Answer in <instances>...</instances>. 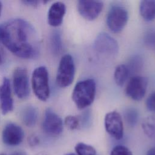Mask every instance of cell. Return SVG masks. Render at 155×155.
<instances>
[{
  "label": "cell",
  "instance_id": "obj_31",
  "mask_svg": "<svg viewBox=\"0 0 155 155\" xmlns=\"http://www.w3.org/2000/svg\"><path fill=\"white\" fill-rule=\"evenodd\" d=\"M0 41L1 42V36H0ZM2 62H3V58H2V55L1 48H0V65L2 64Z\"/></svg>",
  "mask_w": 155,
  "mask_h": 155
},
{
  "label": "cell",
  "instance_id": "obj_11",
  "mask_svg": "<svg viewBox=\"0 0 155 155\" xmlns=\"http://www.w3.org/2000/svg\"><path fill=\"white\" fill-rule=\"evenodd\" d=\"M103 2L101 1L81 0L78 2L79 13L85 19L93 21L97 18L103 8Z\"/></svg>",
  "mask_w": 155,
  "mask_h": 155
},
{
  "label": "cell",
  "instance_id": "obj_2",
  "mask_svg": "<svg viewBox=\"0 0 155 155\" xmlns=\"http://www.w3.org/2000/svg\"><path fill=\"white\" fill-rule=\"evenodd\" d=\"M96 88V82L92 79H87L76 83L71 97L79 109H84L93 103L95 97Z\"/></svg>",
  "mask_w": 155,
  "mask_h": 155
},
{
  "label": "cell",
  "instance_id": "obj_15",
  "mask_svg": "<svg viewBox=\"0 0 155 155\" xmlns=\"http://www.w3.org/2000/svg\"><path fill=\"white\" fill-rule=\"evenodd\" d=\"M20 117L25 125L28 127H32L35 125L38 120V109L31 105H26L21 110Z\"/></svg>",
  "mask_w": 155,
  "mask_h": 155
},
{
  "label": "cell",
  "instance_id": "obj_19",
  "mask_svg": "<svg viewBox=\"0 0 155 155\" xmlns=\"http://www.w3.org/2000/svg\"><path fill=\"white\" fill-rule=\"evenodd\" d=\"M50 47L53 53L59 54L62 48L61 35L59 31L55 30L50 36Z\"/></svg>",
  "mask_w": 155,
  "mask_h": 155
},
{
  "label": "cell",
  "instance_id": "obj_13",
  "mask_svg": "<svg viewBox=\"0 0 155 155\" xmlns=\"http://www.w3.org/2000/svg\"><path fill=\"white\" fill-rule=\"evenodd\" d=\"M0 104L3 114H6L13 110V99L10 80L5 77L0 85Z\"/></svg>",
  "mask_w": 155,
  "mask_h": 155
},
{
  "label": "cell",
  "instance_id": "obj_26",
  "mask_svg": "<svg viewBox=\"0 0 155 155\" xmlns=\"http://www.w3.org/2000/svg\"><path fill=\"white\" fill-rule=\"evenodd\" d=\"M28 145L31 147H35L39 143V138L35 134H32L28 138Z\"/></svg>",
  "mask_w": 155,
  "mask_h": 155
},
{
  "label": "cell",
  "instance_id": "obj_25",
  "mask_svg": "<svg viewBox=\"0 0 155 155\" xmlns=\"http://www.w3.org/2000/svg\"><path fill=\"white\" fill-rule=\"evenodd\" d=\"M146 107L149 111L155 113V91L151 93L147 97Z\"/></svg>",
  "mask_w": 155,
  "mask_h": 155
},
{
  "label": "cell",
  "instance_id": "obj_17",
  "mask_svg": "<svg viewBox=\"0 0 155 155\" xmlns=\"http://www.w3.org/2000/svg\"><path fill=\"white\" fill-rule=\"evenodd\" d=\"M130 75L128 68L125 64L117 65L114 72V79L118 86H122Z\"/></svg>",
  "mask_w": 155,
  "mask_h": 155
},
{
  "label": "cell",
  "instance_id": "obj_9",
  "mask_svg": "<svg viewBox=\"0 0 155 155\" xmlns=\"http://www.w3.org/2000/svg\"><path fill=\"white\" fill-rule=\"evenodd\" d=\"M104 125L106 131L114 139L120 140L123 137V121L118 112L113 111L107 113L104 118Z\"/></svg>",
  "mask_w": 155,
  "mask_h": 155
},
{
  "label": "cell",
  "instance_id": "obj_6",
  "mask_svg": "<svg viewBox=\"0 0 155 155\" xmlns=\"http://www.w3.org/2000/svg\"><path fill=\"white\" fill-rule=\"evenodd\" d=\"M13 87L16 96L24 99L30 94L28 72L26 68L17 67L13 73Z\"/></svg>",
  "mask_w": 155,
  "mask_h": 155
},
{
  "label": "cell",
  "instance_id": "obj_29",
  "mask_svg": "<svg viewBox=\"0 0 155 155\" xmlns=\"http://www.w3.org/2000/svg\"><path fill=\"white\" fill-rule=\"evenodd\" d=\"M146 155H155V147L149 149L147 151Z\"/></svg>",
  "mask_w": 155,
  "mask_h": 155
},
{
  "label": "cell",
  "instance_id": "obj_24",
  "mask_svg": "<svg viewBox=\"0 0 155 155\" xmlns=\"http://www.w3.org/2000/svg\"><path fill=\"white\" fill-rule=\"evenodd\" d=\"M110 155H133V153L127 147L118 145L113 148Z\"/></svg>",
  "mask_w": 155,
  "mask_h": 155
},
{
  "label": "cell",
  "instance_id": "obj_3",
  "mask_svg": "<svg viewBox=\"0 0 155 155\" xmlns=\"http://www.w3.org/2000/svg\"><path fill=\"white\" fill-rule=\"evenodd\" d=\"M31 86L34 94L41 101H46L50 97L49 77L45 66L36 68L31 75Z\"/></svg>",
  "mask_w": 155,
  "mask_h": 155
},
{
  "label": "cell",
  "instance_id": "obj_14",
  "mask_svg": "<svg viewBox=\"0 0 155 155\" xmlns=\"http://www.w3.org/2000/svg\"><path fill=\"white\" fill-rule=\"evenodd\" d=\"M66 12V6L64 3L58 1L55 2L50 7L47 20L50 25L56 27L61 25Z\"/></svg>",
  "mask_w": 155,
  "mask_h": 155
},
{
  "label": "cell",
  "instance_id": "obj_28",
  "mask_svg": "<svg viewBox=\"0 0 155 155\" xmlns=\"http://www.w3.org/2000/svg\"><path fill=\"white\" fill-rule=\"evenodd\" d=\"M22 2L25 5H28L33 7L38 6L41 2L40 1H23Z\"/></svg>",
  "mask_w": 155,
  "mask_h": 155
},
{
  "label": "cell",
  "instance_id": "obj_34",
  "mask_svg": "<svg viewBox=\"0 0 155 155\" xmlns=\"http://www.w3.org/2000/svg\"><path fill=\"white\" fill-rule=\"evenodd\" d=\"M38 155H46V154H44V153H41L38 154Z\"/></svg>",
  "mask_w": 155,
  "mask_h": 155
},
{
  "label": "cell",
  "instance_id": "obj_10",
  "mask_svg": "<svg viewBox=\"0 0 155 155\" xmlns=\"http://www.w3.org/2000/svg\"><path fill=\"white\" fill-rule=\"evenodd\" d=\"M148 85L147 79L141 76H132L125 88V93L131 99L140 101L145 95Z\"/></svg>",
  "mask_w": 155,
  "mask_h": 155
},
{
  "label": "cell",
  "instance_id": "obj_7",
  "mask_svg": "<svg viewBox=\"0 0 155 155\" xmlns=\"http://www.w3.org/2000/svg\"><path fill=\"white\" fill-rule=\"evenodd\" d=\"M94 48L96 52L109 56H116L119 51L117 42L107 33H100L94 41Z\"/></svg>",
  "mask_w": 155,
  "mask_h": 155
},
{
  "label": "cell",
  "instance_id": "obj_33",
  "mask_svg": "<svg viewBox=\"0 0 155 155\" xmlns=\"http://www.w3.org/2000/svg\"><path fill=\"white\" fill-rule=\"evenodd\" d=\"M65 155H76V154H75L74 153H70L67 154H65Z\"/></svg>",
  "mask_w": 155,
  "mask_h": 155
},
{
  "label": "cell",
  "instance_id": "obj_8",
  "mask_svg": "<svg viewBox=\"0 0 155 155\" xmlns=\"http://www.w3.org/2000/svg\"><path fill=\"white\" fill-rule=\"evenodd\" d=\"M42 127L45 134L50 136L56 137L62 133L64 123L61 117L52 109L47 108L44 113Z\"/></svg>",
  "mask_w": 155,
  "mask_h": 155
},
{
  "label": "cell",
  "instance_id": "obj_5",
  "mask_svg": "<svg viewBox=\"0 0 155 155\" xmlns=\"http://www.w3.org/2000/svg\"><path fill=\"white\" fill-rule=\"evenodd\" d=\"M128 15L127 10L122 6L114 5L109 10L107 17V24L114 33L122 30L127 23Z\"/></svg>",
  "mask_w": 155,
  "mask_h": 155
},
{
  "label": "cell",
  "instance_id": "obj_12",
  "mask_svg": "<svg viewBox=\"0 0 155 155\" xmlns=\"http://www.w3.org/2000/svg\"><path fill=\"white\" fill-rule=\"evenodd\" d=\"M24 137V132L18 125L9 122L7 124L2 132V140L4 143L9 146L19 145Z\"/></svg>",
  "mask_w": 155,
  "mask_h": 155
},
{
  "label": "cell",
  "instance_id": "obj_22",
  "mask_svg": "<svg viewBox=\"0 0 155 155\" xmlns=\"http://www.w3.org/2000/svg\"><path fill=\"white\" fill-rule=\"evenodd\" d=\"M81 124V119L78 116L73 115H68L64 119V124L65 127L70 130H74L78 129Z\"/></svg>",
  "mask_w": 155,
  "mask_h": 155
},
{
  "label": "cell",
  "instance_id": "obj_27",
  "mask_svg": "<svg viewBox=\"0 0 155 155\" xmlns=\"http://www.w3.org/2000/svg\"><path fill=\"white\" fill-rule=\"evenodd\" d=\"M145 40L147 44L152 45L153 43L155 44V35L154 34V33L153 32L148 33L145 38Z\"/></svg>",
  "mask_w": 155,
  "mask_h": 155
},
{
  "label": "cell",
  "instance_id": "obj_30",
  "mask_svg": "<svg viewBox=\"0 0 155 155\" xmlns=\"http://www.w3.org/2000/svg\"><path fill=\"white\" fill-rule=\"evenodd\" d=\"M0 155H7V154H4V153H0ZM12 155H25V154L24 153H23L19 152V153H14V154H13Z\"/></svg>",
  "mask_w": 155,
  "mask_h": 155
},
{
  "label": "cell",
  "instance_id": "obj_20",
  "mask_svg": "<svg viewBox=\"0 0 155 155\" xmlns=\"http://www.w3.org/2000/svg\"><path fill=\"white\" fill-rule=\"evenodd\" d=\"M74 150L77 155H96V149L93 146L83 142L78 143Z\"/></svg>",
  "mask_w": 155,
  "mask_h": 155
},
{
  "label": "cell",
  "instance_id": "obj_21",
  "mask_svg": "<svg viewBox=\"0 0 155 155\" xmlns=\"http://www.w3.org/2000/svg\"><path fill=\"white\" fill-rule=\"evenodd\" d=\"M124 118L128 125L134 127L139 119V113L134 108H128L124 111Z\"/></svg>",
  "mask_w": 155,
  "mask_h": 155
},
{
  "label": "cell",
  "instance_id": "obj_18",
  "mask_svg": "<svg viewBox=\"0 0 155 155\" xmlns=\"http://www.w3.org/2000/svg\"><path fill=\"white\" fill-rule=\"evenodd\" d=\"M142 128L144 134L152 138L155 136V116H148L142 122Z\"/></svg>",
  "mask_w": 155,
  "mask_h": 155
},
{
  "label": "cell",
  "instance_id": "obj_1",
  "mask_svg": "<svg viewBox=\"0 0 155 155\" xmlns=\"http://www.w3.org/2000/svg\"><path fill=\"white\" fill-rule=\"evenodd\" d=\"M1 42L13 54L22 59L38 57L40 42L37 31L28 21L11 19L0 26Z\"/></svg>",
  "mask_w": 155,
  "mask_h": 155
},
{
  "label": "cell",
  "instance_id": "obj_4",
  "mask_svg": "<svg viewBox=\"0 0 155 155\" xmlns=\"http://www.w3.org/2000/svg\"><path fill=\"white\" fill-rule=\"evenodd\" d=\"M75 74V66L73 57L68 54L64 55L58 65L56 82L61 88L69 86L73 81Z\"/></svg>",
  "mask_w": 155,
  "mask_h": 155
},
{
  "label": "cell",
  "instance_id": "obj_23",
  "mask_svg": "<svg viewBox=\"0 0 155 155\" xmlns=\"http://www.w3.org/2000/svg\"><path fill=\"white\" fill-rule=\"evenodd\" d=\"M142 65V61L140 57L136 56L132 58V59L130 61L129 65H127L130 74L133 73V72H136L139 70L140 68H141Z\"/></svg>",
  "mask_w": 155,
  "mask_h": 155
},
{
  "label": "cell",
  "instance_id": "obj_16",
  "mask_svg": "<svg viewBox=\"0 0 155 155\" xmlns=\"http://www.w3.org/2000/svg\"><path fill=\"white\" fill-rule=\"evenodd\" d=\"M139 11L142 18L147 21L155 19V1H142L139 5Z\"/></svg>",
  "mask_w": 155,
  "mask_h": 155
},
{
  "label": "cell",
  "instance_id": "obj_32",
  "mask_svg": "<svg viewBox=\"0 0 155 155\" xmlns=\"http://www.w3.org/2000/svg\"><path fill=\"white\" fill-rule=\"evenodd\" d=\"M2 2L0 1V16H1V11H2Z\"/></svg>",
  "mask_w": 155,
  "mask_h": 155
}]
</instances>
